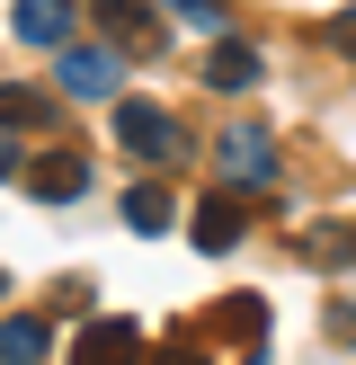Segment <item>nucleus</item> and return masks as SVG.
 Instances as JSON below:
<instances>
[{"mask_svg":"<svg viewBox=\"0 0 356 365\" xmlns=\"http://www.w3.org/2000/svg\"><path fill=\"white\" fill-rule=\"evenodd\" d=\"M116 143H125L134 160H178V152H187L178 116H169V107H152V98H125V107H116Z\"/></svg>","mask_w":356,"mask_h":365,"instance_id":"f257e3e1","label":"nucleus"},{"mask_svg":"<svg viewBox=\"0 0 356 365\" xmlns=\"http://www.w3.org/2000/svg\"><path fill=\"white\" fill-rule=\"evenodd\" d=\"M214 160H223L231 187H267V178H276V134H267V125H223Z\"/></svg>","mask_w":356,"mask_h":365,"instance_id":"f03ea898","label":"nucleus"},{"mask_svg":"<svg viewBox=\"0 0 356 365\" xmlns=\"http://www.w3.org/2000/svg\"><path fill=\"white\" fill-rule=\"evenodd\" d=\"M116 81H125L116 45H63V89L71 98H116Z\"/></svg>","mask_w":356,"mask_h":365,"instance_id":"7ed1b4c3","label":"nucleus"},{"mask_svg":"<svg viewBox=\"0 0 356 365\" xmlns=\"http://www.w3.org/2000/svg\"><path fill=\"white\" fill-rule=\"evenodd\" d=\"M80 187H89V160H80V152H45V160H27V196H45V205H71Z\"/></svg>","mask_w":356,"mask_h":365,"instance_id":"20e7f679","label":"nucleus"},{"mask_svg":"<svg viewBox=\"0 0 356 365\" xmlns=\"http://www.w3.org/2000/svg\"><path fill=\"white\" fill-rule=\"evenodd\" d=\"M142 356V330L134 321H89L80 348H71V365H134Z\"/></svg>","mask_w":356,"mask_h":365,"instance_id":"39448f33","label":"nucleus"},{"mask_svg":"<svg viewBox=\"0 0 356 365\" xmlns=\"http://www.w3.org/2000/svg\"><path fill=\"white\" fill-rule=\"evenodd\" d=\"M45 356H53V321L0 312V365H45Z\"/></svg>","mask_w":356,"mask_h":365,"instance_id":"423d86ee","label":"nucleus"},{"mask_svg":"<svg viewBox=\"0 0 356 365\" xmlns=\"http://www.w3.org/2000/svg\"><path fill=\"white\" fill-rule=\"evenodd\" d=\"M71 0H18V36H27V45H71Z\"/></svg>","mask_w":356,"mask_h":365,"instance_id":"0eeeda50","label":"nucleus"},{"mask_svg":"<svg viewBox=\"0 0 356 365\" xmlns=\"http://www.w3.org/2000/svg\"><path fill=\"white\" fill-rule=\"evenodd\" d=\"M249 81H258V53H249L241 36H223V45L205 53V89H249Z\"/></svg>","mask_w":356,"mask_h":365,"instance_id":"6e6552de","label":"nucleus"},{"mask_svg":"<svg viewBox=\"0 0 356 365\" xmlns=\"http://www.w3.org/2000/svg\"><path fill=\"white\" fill-rule=\"evenodd\" d=\"M107 36H116V53H152L160 45V36H152V9H134V0H107Z\"/></svg>","mask_w":356,"mask_h":365,"instance_id":"1a4fd4ad","label":"nucleus"},{"mask_svg":"<svg viewBox=\"0 0 356 365\" xmlns=\"http://www.w3.org/2000/svg\"><path fill=\"white\" fill-rule=\"evenodd\" d=\"M241 241V205H231V196H205V205H196V250H231Z\"/></svg>","mask_w":356,"mask_h":365,"instance_id":"9d476101","label":"nucleus"},{"mask_svg":"<svg viewBox=\"0 0 356 365\" xmlns=\"http://www.w3.org/2000/svg\"><path fill=\"white\" fill-rule=\"evenodd\" d=\"M125 223H134V232H169V187H160V178L125 187Z\"/></svg>","mask_w":356,"mask_h":365,"instance_id":"9b49d317","label":"nucleus"},{"mask_svg":"<svg viewBox=\"0 0 356 365\" xmlns=\"http://www.w3.org/2000/svg\"><path fill=\"white\" fill-rule=\"evenodd\" d=\"M45 116H53V107L36 98V89H18V81L0 89V125H9V134H27V125H45Z\"/></svg>","mask_w":356,"mask_h":365,"instance_id":"f8f14e48","label":"nucleus"},{"mask_svg":"<svg viewBox=\"0 0 356 365\" xmlns=\"http://www.w3.org/2000/svg\"><path fill=\"white\" fill-rule=\"evenodd\" d=\"M356 259V223H320L312 232V267H347Z\"/></svg>","mask_w":356,"mask_h":365,"instance_id":"ddd939ff","label":"nucleus"},{"mask_svg":"<svg viewBox=\"0 0 356 365\" xmlns=\"http://www.w3.org/2000/svg\"><path fill=\"white\" fill-rule=\"evenodd\" d=\"M160 9H178L187 27H223V0H160Z\"/></svg>","mask_w":356,"mask_h":365,"instance_id":"4468645a","label":"nucleus"},{"mask_svg":"<svg viewBox=\"0 0 356 365\" xmlns=\"http://www.w3.org/2000/svg\"><path fill=\"white\" fill-rule=\"evenodd\" d=\"M160 365H205V348H196V339L178 348V339H169V348H160Z\"/></svg>","mask_w":356,"mask_h":365,"instance_id":"2eb2a0df","label":"nucleus"}]
</instances>
